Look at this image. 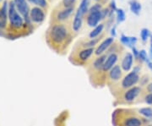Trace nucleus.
Returning a JSON list of instances; mask_svg holds the SVG:
<instances>
[{"instance_id": "nucleus-39", "label": "nucleus", "mask_w": 152, "mask_h": 126, "mask_svg": "<svg viewBox=\"0 0 152 126\" xmlns=\"http://www.w3.org/2000/svg\"><path fill=\"white\" fill-rule=\"evenodd\" d=\"M1 1H2V0H0V2H1Z\"/></svg>"}, {"instance_id": "nucleus-29", "label": "nucleus", "mask_w": 152, "mask_h": 126, "mask_svg": "<svg viewBox=\"0 0 152 126\" xmlns=\"http://www.w3.org/2000/svg\"><path fill=\"white\" fill-rule=\"evenodd\" d=\"M149 77L147 76V75H144V76H142L141 78H140V86H145L148 85V82H149Z\"/></svg>"}, {"instance_id": "nucleus-5", "label": "nucleus", "mask_w": 152, "mask_h": 126, "mask_svg": "<svg viewBox=\"0 0 152 126\" xmlns=\"http://www.w3.org/2000/svg\"><path fill=\"white\" fill-rule=\"evenodd\" d=\"M94 48H75L69 57L72 64L78 66L88 65L91 62V57L95 53Z\"/></svg>"}, {"instance_id": "nucleus-32", "label": "nucleus", "mask_w": 152, "mask_h": 126, "mask_svg": "<svg viewBox=\"0 0 152 126\" xmlns=\"http://www.w3.org/2000/svg\"><path fill=\"white\" fill-rule=\"evenodd\" d=\"M110 10L113 11H116L117 10H118L117 5H116V2H115V0H112V1H111V3H110Z\"/></svg>"}, {"instance_id": "nucleus-3", "label": "nucleus", "mask_w": 152, "mask_h": 126, "mask_svg": "<svg viewBox=\"0 0 152 126\" xmlns=\"http://www.w3.org/2000/svg\"><path fill=\"white\" fill-rule=\"evenodd\" d=\"M114 126H144V119L130 108H117L113 114Z\"/></svg>"}, {"instance_id": "nucleus-13", "label": "nucleus", "mask_w": 152, "mask_h": 126, "mask_svg": "<svg viewBox=\"0 0 152 126\" xmlns=\"http://www.w3.org/2000/svg\"><path fill=\"white\" fill-rule=\"evenodd\" d=\"M101 20H102V10L97 12H92L89 13V15L87 17V25L91 27H96L99 25V22Z\"/></svg>"}, {"instance_id": "nucleus-2", "label": "nucleus", "mask_w": 152, "mask_h": 126, "mask_svg": "<svg viewBox=\"0 0 152 126\" xmlns=\"http://www.w3.org/2000/svg\"><path fill=\"white\" fill-rule=\"evenodd\" d=\"M107 57V53L98 56L87 65V72L90 81L95 87H102L106 86L107 73L104 72L103 65Z\"/></svg>"}, {"instance_id": "nucleus-1", "label": "nucleus", "mask_w": 152, "mask_h": 126, "mask_svg": "<svg viewBox=\"0 0 152 126\" xmlns=\"http://www.w3.org/2000/svg\"><path fill=\"white\" fill-rule=\"evenodd\" d=\"M48 42L49 46L58 53L64 51L71 41L70 31L65 24L56 23L51 26L48 30Z\"/></svg>"}, {"instance_id": "nucleus-27", "label": "nucleus", "mask_w": 152, "mask_h": 126, "mask_svg": "<svg viewBox=\"0 0 152 126\" xmlns=\"http://www.w3.org/2000/svg\"><path fill=\"white\" fill-rule=\"evenodd\" d=\"M76 0H63L62 1V5L64 8H73Z\"/></svg>"}, {"instance_id": "nucleus-26", "label": "nucleus", "mask_w": 152, "mask_h": 126, "mask_svg": "<svg viewBox=\"0 0 152 126\" xmlns=\"http://www.w3.org/2000/svg\"><path fill=\"white\" fill-rule=\"evenodd\" d=\"M148 59H149V56L147 55L146 51H145V49L140 50L138 59H139L140 61H141V62H146Z\"/></svg>"}, {"instance_id": "nucleus-6", "label": "nucleus", "mask_w": 152, "mask_h": 126, "mask_svg": "<svg viewBox=\"0 0 152 126\" xmlns=\"http://www.w3.org/2000/svg\"><path fill=\"white\" fill-rule=\"evenodd\" d=\"M143 94L141 86H133L115 97L116 105H129L134 103L137 98Z\"/></svg>"}, {"instance_id": "nucleus-23", "label": "nucleus", "mask_w": 152, "mask_h": 126, "mask_svg": "<svg viewBox=\"0 0 152 126\" xmlns=\"http://www.w3.org/2000/svg\"><path fill=\"white\" fill-rule=\"evenodd\" d=\"M151 33L150 32L149 29L147 28H143L140 32V38H141V41L143 42H145L148 41V39L151 37Z\"/></svg>"}, {"instance_id": "nucleus-31", "label": "nucleus", "mask_w": 152, "mask_h": 126, "mask_svg": "<svg viewBox=\"0 0 152 126\" xmlns=\"http://www.w3.org/2000/svg\"><path fill=\"white\" fill-rule=\"evenodd\" d=\"M132 52H133V56H134V59H138V58H139V53H140V51L136 48L135 47H133L132 48Z\"/></svg>"}, {"instance_id": "nucleus-25", "label": "nucleus", "mask_w": 152, "mask_h": 126, "mask_svg": "<svg viewBox=\"0 0 152 126\" xmlns=\"http://www.w3.org/2000/svg\"><path fill=\"white\" fill-rule=\"evenodd\" d=\"M31 4L37 5L40 8H46L48 6L47 0H29Z\"/></svg>"}, {"instance_id": "nucleus-28", "label": "nucleus", "mask_w": 152, "mask_h": 126, "mask_svg": "<svg viewBox=\"0 0 152 126\" xmlns=\"http://www.w3.org/2000/svg\"><path fill=\"white\" fill-rule=\"evenodd\" d=\"M102 10V5L101 4H95L94 5L91 6L89 9V13H92V12H97V11H101Z\"/></svg>"}, {"instance_id": "nucleus-4", "label": "nucleus", "mask_w": 152, "mask_h": 126, "mask_svg": "<svg viewBox=\"0 0 152 126\" xmlns=\"http://www.w3.org/2000/svg\"><path fill=\"white\" fill-rule=\"evenodd\" d=\"M139 81H140L139 74L134 71L129 72L127 75H125L116 86L110 88V92H112L114 97H117L118 95L124 92L126 90L133 87V86H135V85H137Z\"/></svg>"}, {"instance_id": "nucleus-17", "label": "nucleus", "mask_w": 152, "mask_h": 126, "mask_svg": "<svg viewBox=\"0 0 152 126\" xmlns=\"http://www.w3.org/2000/svg\"><path fill=\"white\" fill-rule=\"evenodd\" d=\"M137 41H138V39L136 37H129V36H126L124 34H122L120 36L121 43L126 46V47H128V48H130L134 47V45L137 43Z\"/></svg>"}, {"instance_id": "nucleus-15", "label": "nucleus", "mask_w": 152, "mask_h": 126, "mask_svg": "<svg viewBox=\"0 0 152 126\" xmlns=\"http://www.w3.org/2000/svg\"><path fill=\"white\" fill-rule=\"evenodd\" d=\"M74 13V7L73 8H64V10L58 11L56 15V21L63 22L67 21Z\"/></svg>"}, {"instance_id": "nucleus-8", "label": "nucleus", "mask_w": 152, "mask_h": 126, "mask_svg": "<svg viewBox=\"0 0 152 126\" xmlns=\"http://www.w3.org/2000/svg\"><path fill=\"white\" fill-rule=\"evenodd\" d=\"M113 45L109 48V49L107 52V59L105 61L103 65V70L105 73H107L113 66L117 64V62L118 61V58H119L118 52L119 51L118 50L115 45L114 46Z\"/></svg>"}, {"instance_id": "nucleus-36", "label": "nucleus", "mask_w": 152, "mask_h": 126, "mask_svg": "<svg viewBox=\"0 0 152 126\" xmlns=\"http://www.w3.org/2000/svg\"><path fill=\"white\" fill-rule=\"evenodd\" d=\"M140 70H141V68H140V65H135L134 67V69H133V71L135 72L137 74H139L140 72Z\"/></svg>"}, {"instance_id": "nucleus-12", "label": "nucleus", "mask_w": 152, "mask_h": 126, "mask_svg": "<svg viewBox=\"0 0 152 126\" xmlns=\"http://www.w3.org/2000/svg\"><path fill=\"white\" fill-rule=\"evenodd\" d=\"M31 21L34 23H42L45 20V13L43 10L40 7H33L30 10Z\"/></svg>"}, {"instance_id": "nucleus-21", "label": "nucleus", "mask_w": 152, "mask_h": 126, "mask_svg": "<svg viewBox=\"0 0 152 126\" xmlns=\"http://www.w3.org/2000/svg\"><path fill=\"white\" fill-rule=\"evenodd\" d=\"M89 6H90V0H81L80 4L78 8V10L80 12L82 15H84L89 11Z\"/></svg>"}, {"instance_id": "nucleus-38", "label": "nucleus", "mask_w": 152, "mask_h": 126, "mask_svg": "<svg viewBox=\"0 0 152 126\" xmlns=\"http://www.w3.org/2000/svg\"><path fill=\"white\" fill-rule=\"evenodd\" d=\"M96 1H98V2H101L102 4H104L107 0H96Z\"/></svg>"}, {"instance_id": "nucleus-16", "label": "nucleus", "mask_w": 152, "mask_h": 126, "mask_svg": "<svg viewBox=\"0 0 152 126\" xmlns=\"http://www.w3.org/2000/svg\"><path fill=\"white\" fill-rule=\"evenodd\" d=\"M83 15L80 14V12L77 10L75 15V18L73 21V24H72V30L75 33L79 32L80 30L81 29L82 22H83Z\"/></svg>"}, {"instance_id": "nucleus-35", "label": "nucleus", "mask_w": 152, "mask_h": 126, "mask_svg": "<svg viewBox=\"0 0 152 126\" xmlns=\"http://www.w3.org/2000/svg\"><path fill=\"white\" fill-rule=\"evenodd\" d=\"M151 45H150V54H149V58L152 60V34L151 35Z\"/></svg>"}, {"instance_id": "nucleus-37", "label": "nucleus", "mask_w": 152, "mask_h": 126, "mask_svg": "<svg viewBox=\"0 0 152 126\" xmlns=\"http://www.w3.org/2000/svg\"><path fill=\"white\" fill-rule=\"evenodd\" d=\"M145 63L147 64V66H148V68H149V69H150V70H151L152 71V60H151V59L149 58V59H147V61L145 62Z\"/></svg>"}, {"instance_id": "nucleus-18", "label": "nucleus", "mask_w": 152, "mask_h": 126, "mask_svg": "<svg viewBox=\"0 0 152 126\" xmlns=\"http://www.w3.org/2000/svg\"><path fill=\"white\" fill-rule=\"evenodd\" d=\"M129 7H130V10L133 14H134L135 15H139L140 14V11L142 10L141 4L136 1V0H131L129 2Z\"/></svg>"}, {"instance_id": "nucleus-30", "label": "nucleus", "mask_w": 152, "mask_h": 126, "mask_svg": "<svg viewBox=\"0 0 152 126\" xmlns=\"http://www.w3.org/2000/svg\"><path fill=\"white\" fill-rule=\"evenodd\" d=\"M145 103L149 105H152V93H147L144 97Z\"/></svg>"}, {"instance_id": "nucleus-11", "label": "nucleus", "mask_w": 152, "mask_h": 126, "mask_svg": "<svg viewBox=\"0 0 152 126\" xmlns=\"http://www.w3.org/2000/svg\"><path fill=\"white\" fill-rule=\"evenodd\" d=\"M113 42L114 37H113L105 38L101 43L98 45L97 48H96L94 55H96V57H98V56H101V55L104 54L105 52L109 49V48L113 44Z\"/></svg>"}, {"instance_id": "nucleus-14", "label": "nucleus", "mask_w": 152, "mask_h": 126, "mask_svg": "<svg viewBox=\"0 0 152 126\" xmlns=\"http://www.w3.org/2000/svg\"><path fill=\"white\" fill-rule=\"evenodd\" d=\"M133 62H134V56L131 53H126L124 56L122 62H121V68L124 72H129L131 70L133 66Z\"/></svg>"}, {"instance_id": "nucleus-10", "label": "nucleus", "mask_w": 152, "mask_h": 126, "mask_svg": "<svg viewBox=\"0 0 152 126\" xmlns=\"http://www.w3.org/2000/svg\"><path fill=\"white\" fill-rule=\"evenodd\" d=\"M14 2L17 11H19V13L23 16L25 21L27 24H30L31 21L30 18V9L26 3V0H14Z\"/></svg>"}, {"instance_id": "nucleus-7", "label": "nucleus", "mask_w": 152, "mask_h": 126, "mask_svg": "<svg viewBox=\"0 0 152 126\" xmlns=\"http://www.w3.org/2000/svg\"><path fill=\"white\" fill-rule=\"evenodd\" d=\"M123 75L124 71L120 64H116L107 73L106 86H107L109 89L113 87L114 86H116L122 80V78L124 77Z\"/></svg>"}, {"instance_id": "nucleus-20", "label": "nucleus", "mask_w": 152, "mask_h": 126, "mask_svg": "<svg viewBox=\"0 0 152 126\" xmlns=\"http://www.w3.org/2000/svg\"><path fill=\"white\" fill-rule=\"evenodd\" d=\"M8 17H9V7H8V3L5 1L0 9V21L6 22Z\"/></svg>"}, {"instance_id": "nucleus-33", "label": "nucleus", "mask_w": 152, "mask_h": 126, "mask_svg": "<svg viewBox=\"0 0 152 126\" xmlns=\"http://www.w3.org/2000/svg\"><path fill=\"white\" fill-rule=\"evenodd\" d=\"M145 91L148 93H152V82L149 83L147 86H145Z\"/></svg>"}, {"instance_id": "nucleus-24", "label": "nucleus", "mask_w": 152, "mask_h": 126, "mask_svg": "<svg viewBox=\"0 0 152 126\" xmlns=\"http://www.w3.org/2000/svg\"><path fill=\"white\" fill-rule=\"evenodd\" d=\"M116 17H117V23L119 24L121 22L124 21L126 15H125V12L123 9H118L116 10Z\"/></svg>"}, {"instance_id": "nucleus-19", "label": "nucleus", "mask_w": 152, "mask_h": 126, "mask_svg": "<svg viewBox=\"0 0 152 126\" xmlns=\"http://www.w3.org/2000/svg\"><path fill=\"white\" fill-rule=\"evenodd\" d=\"M103 29H104L103 24H99L97 26H96V27L94 28L92 31L90 32V34H89L90 38L94 39V38H96V37H98L102 33Z\"/></svg>"}, {"instance_id": "nucleus-22", "label": "nucleus", "mask_w": 152, "mask_h": 126, "mask_svg": "<svg viewBox=\"0 0 152 126\" xmlns=\"http://www.w3.org/2000/svg\"><path fill=\"white\" fill-rule=\"evenodd\" d=\"M138 113L146 119H151L152 118V108H142L138 110Z\"/></svg>"}, {"instance_id": "nucleus-9", "label": "nucleus", "mask_w": 152, "mask_h": 126, "mask_svg": "<svg viewBox=\"0 0 152 126\" xmlns=\"http://www.w3.org/2000/svg\"><path fill=\"white\" fill-rule=\"evenodd\" d=\"M9 20L10 22L11 26L15 29H20L24 25L23 18L18 14L14 0L11 1L9 4Z\"/></svg>"}, {"instance_id": "nucleus-34", "label": "nucleus", "mask_w": 152, "mask_h": 126, "mask_svg": "<svg viewBox=\"0 0 152 126\" xmlns=\"http://www.w3.org/2000/svg\"><path fill=\"white\" fill-rule=\"evenodd\" d=\"M111 35L113 37H115L117 33H116V26H113L112 28H111Z\"/></svg>"}]
</instances>
